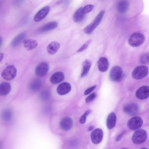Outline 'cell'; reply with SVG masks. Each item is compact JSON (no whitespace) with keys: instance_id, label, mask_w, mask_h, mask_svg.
Listing matches in <instances>:
<instances>
[{"instance_id":"cell-10","label":"cell","mask_w":149,"mask_h":149,"mask_svg":"<svg viewBox=\"0 0 149 149\" xmlns=\"http://www.w3.org/2000/svg\"><path fill=\"white\" fill-rule=\"evenodd\" d=\"M50 9V7L49 6H45L41 8L34 16V20L36 22H39L43 20L47 16Z\"/></svg>"},{"instance_id":"cell-28","label":"cell","mask_w":149,"mask_h":149,"mask_svg":"<svg viewBox=\"0 0 149 149\" xmlns=\"http://www.w3.org/2000/svg\"><path fill=\"white\" fill-rule=\"evenodd\" d=\"M2 118L5 120H10L12 116V113L11 110L9 109L5 110L2 113Z\"/></svg>"},{"instance_id":"cell-14","label":"cell","mask_w":149,"mask_h":149,"mask_svg":"<svg viewBox=\"0 0 149 149\" xmlns=\"http://www.w3.org/2000/svg\"><path fill=\"white\" fill-rule=\"evenodd\" d=\"M71 89V86L69 83L64 82L58 86L57 91L59 95H63L68 93Z\"/></svg>"},{"instance_id":"cell-4","label":"cell","mask_w":149,"mask_h":149,"mask_svg":"<svg viewBox=\"0 0 149 149\" xmlns=\"http://www.w3.org/2000/svg\"><path fill=\"white\" fill-rule=\"evenodd\" d=\"M148 70L144 65H140L136 67L133 70L132 75L133 78L136 79H140L145 77L148 74Z\"/></svg>"},{"instance_id":"cell-37","label":"cell","mask_w":149,"mask_h":149,"mask_svg":"<svg viewBox=\"0 0 149 149\" xmlns=\"http://www.w3.org/2000/svg\"><path fill=\"white\" fill-rule=\"evenodd\" d=\"M93 128L94 127L92 125H91L88 128V130L89 131H91L92 130H93Z\"/></svg>"},{"instance_id":"cell-13","label":"cell","mask_w":149,"mask_h":149,"mask_svg":"<svg viewBox=\"0 0 149 149\" xmlns=\"http://www.w3.org/2000/svg\"><path fill=\"white\" fill-rule=\"evenodd\" d=\"M73 124V120L71 118L68 117H65L61 120L60 126L62 130L67 131L71 129Z\"/></svg>"},{"instance_id":"cell-20","label":"cell","mask_w":149,"mask_h":149,"mask_svg":"<svg viewBox=\"0 0 149 149\" xmlns=\"http://www.w3.org/2000/svg\"><path fill=\"white\" fill-rule=\"evenodd\" d=\"M26 35V33L24 32H22L17 35L11 42V46L15 47L18 46L25 39Z\"/></svg>"},{"instance_id":"cell-17","label":"cell","mask_w":149,"mask_h":149,"mask_svg":"<svg viewBox=\"0 0 149 149\" xmlns=\"http://www.w3.org/2000/svg\"><path fill=\"white\" fill-rule=\"evenodd\" d=\"M24 47L28 50H31L35 49L38 46L37 41L34 40L25 39L23 42Z\"/></svg>"},{"instance_id":"cell-29","label":"cell","mask_w":149,"mask_h":149,"mask_svg":"<svg viewBox=\"0 0 149 149\" xmlns=\"http://www.w3.org/2000/svg\"><path fill=\"white\" fill-rule=\"evenodd\" d=\"M140 62L143 64L149 63V53L146 52L142 54L140 57Z\"/></svg>"},{"instance_id":"cell-40","label":"cell","mask_w":149,"mask_h":149,"mask_svg":"<svg viewBox=\"0 0 149 149\" xmlns=\"http://www.w3.org/2000/svg\"><path fill=\"white\" fill-rule=\"evenodd\" d=\"M125 149V148H123V149Z\"/></svg>"},{"instance_id":"cell-15","label":"cell","mask_w":149,"mask_h":149,"mask_svg":"<svg viewBox=\"0 0 149 149\" xmlns=\"http://www.w3.org/2000/svg\"><path fill=\"white\" fill-rule=\"evenodd\" d=\"M60 46V44L58 42L52 41L49 43L47 47V52L49 54L54 55L57 52Z\"/></svg>"},{"instance_id":"cell-30","label":"cell","mask_w":149,"mask_h":149,"mask_svg":"<svg viewBox=\"0 0 149 149\" xmlns=\"http://www.w3.org/2000/svg\"><path fill=\"white\" fill-rule=\"evenodd\" d=\"M91 112V110H88L81 116L79 119V122L83 124L86 122V117Z\"/></svg>"},{"instance_id":"cell-6","label":"cell","mask_w":149,"mask_h":149,"mask_svg":"<svg viewBox=\"0 0 149 149\" xmlns=\"http://www.w3.org/2000/svg\"><path fill=\"white\" fill-rule=\"evenodd\" d=\"M123 71L121 68L119 66H116L111 68L110 73V79L114 81H119L123 77Z\"/></svg>"},{"instance_id":"cell-7","label":"cell","mask_w":149,"mask_h":149,"mask_svg":"<svg viewBox=\"0 0 149 149\" xmlns=\"http://www.w3.org/2000/svg\"><path fill=\"white\" fill-rule=\"evenodd\" d=\"M143 124V121L141 117L135 116L129 120L127 125L130 129L132 130H135L140 128Z\"/></svg>"},{"instance_id":"cell-8","label":"cell","mask_w":149,"mask_h":149,"mask_svg":"<svg viewBox=\"0 0 149 149\" xmlns=\"http://www.w3.org/2000/svg\"><path fill=\"white\" fill-rule=\"evenodd\" d=\"M103 136L102 130L100 128L94 130L92 132L91 138L92 142L94 144H97L101 142Z\"/></svg>"},{"instance_id":"cell-39","label":"cell","mask_w":149,"mask_h":149,"mask_svg":"<svg viewBox=\"0 0 149 149\" xmlns=\"http://www.w3.org/2000/svg\"><path fill=\"white\" fill-rule=\"evenodd\" d=\"M140 149H148L147 148H141Z\"/></svg>"},{"instance_id":"cell-27","label":"cell","mask_w":149,"mask_h":149,"mask_svg":"<svg viewBox=\"0 0 149 149\" xmlns=\"http://www.w3.org/2000/svg\"><path fill=\"white\" fill-rule=\"evenodd\" d=\"M51 92L48 90H45L42 91L39 95V97L42 100L46 101L48 100L51 97Z\"/></svg>"},{"instance_id":"cell-24","label":"cell","mask_w":149,"mask_h":149,"mask_svg":"<svg viewBox=\"0 0 149 149\" xmlns=\"http://www.w3.org/2000/svg\"><path fill=\"white\" fill-rule=\"evenodd\" d=\"M58 24L56 21H52L42 26L40 29V31L42 32H47L56 28Z\"/></svg>"},{"instance_id":"cell-34","label":"cell","mask_w":149,"mask_h":149,"mask_svg":"<svg viewBox=\"0 0 149 149\" xmlns=\"http://www.w3.org/2000/svg\"><path fill=\"white\" fill-rule=\"evenodd\" d=\"M96 86L94 85L87 89L84 92V94L87 95L90 93L96 88Z\"/></svg>"},{"instance_id":"cell-9","label":"cell","mask_w":149,"mask_h":149,"mask_svg":"<svg viewBox=\"0 0 149 149\" xmlns=\"http://www.w3.org/2000/svg\"><path fill=\"white\" fill-rule=\"evenodd\" d=\"M49 66L48 63L45 62L40 63L36 68L35 72L36 74L39 77L45 76L49 70Z\"/></svg>"},{"instance_id":"cell-35","label":"cell","mask_w":149,"mask_h":149,"mask_svg":"<svg viewBox=\"0 0 149 149\" xmlns=\"http://www.w3.org/2000/svg\"><path fill=\"white\" fill-rule=\"evenodd\" d=\"M125 133V131L120 133L116 138V140L117 141H119L122 138Z\"/></svg>"},{"instance_id":"cell-19","label":"cell","mask_w":149,"mask_h":149,"mask_svg":"<svg viewBox=\"0 0 149 149\" xmlns=\"http://www.w3.org/2000/svg\"><path fill=\"white\" fill-rule=\"evenodd\" d=\"M85 14L83 11L82 7L79 8L73 15L74 21L76 23H79L82 22L85 18Z\"/></svg>"},{"instance_id":"cell-11","label":"cell","mask_w":149,"mask_h":149,"mask_svg":"<svg viewBox=\"0 0 149 149\" xmlns=\"http://www.w3.org/2000/svg\"><path fill=\"white\" fill-rule=\"evenodd\" d=\"M139 105L136 103H130L125 105L123 107L124 112L130 115H134L139 111Z\"/></svg>"},{"instance_id":"cell-26","label":"cell","mask_w":149,"mask_h":149,"mask_svg":"<svg viewBox=\"0 0 149 149\" xmlns=\"http://www.w3.org/2000/svg\"><path fill=\"white\" fill-rule=\"evenodd\" d=\"M91 66V61L88 59L85 60L82 63L83 71L81 77H83L88 74Z\"/></svg>"},{"instance_id":"cell-33","label":"cell","mask_w":149,"mask_h":149,"mask_svg":"<svg viewBox=\"0 0 149 149\" xmlns=\"http://www.w3.org/2000/svg\"><path fill=\"white\" fill-rule=\"evenodd\" d=\"M96 94L95 93H93L88 97L86 99V103H88L92 101L96 97Z\"/></svg>"},{"instance_id":"cell-23","label":"cell","mask_w":149,"mask_h":149,"mask_svg":"<svg viewBox=\"0 0 149 149\" xmlns=\"http://www.w3.org/2000/svg\"><path fill=\"white\" fill-rule=\"evenodd\" d=\"M11 89V86L8 82H4L1 84L0 85V95L5 96L8 95Z\"/></svg>"},{"instance_id":"cell-21","label":"cell","mask_w":149,"mask_h":149,"mask_svg":"<svg viewBox=\"0 0 149 149\" xmlns=\"http://www.w3.org/2000/svg\"><path fill=\"white\" fill-rule=\"evenodd\" d=\"M116 122V116L113 112L110 113L107 119L106 124L108 128L111 129L115 126Z\"/></svg>"},{"instance_id":"cell-31","label":"cell","mask_w":149,"mask_h":149,"mask_svg":"<svg viewBox=\"0 0 149 149\" xmlns=\"http://www.w3.org/2000/svg\"><path fill=\"white\" fill-rule=\"evenodd\" d=\"M91 40H89L85 43L77 51L78 52H80L84 51L88 47L91 42Z\"/></svg>"},{"instance_id":"cell-22","label":"cell","mask_w":149,"mask_h":149,"mask_svg":"<svg viewBox=\"0 0 149 149\" xmlns=\"http://www.w3.org/2000/svg\"><path fill=\"white\" fill-rule=\"evenodd\" d=\"M129 3L126 1H119L116 6L117 10L120 13H124L126 12L129 7Z\"/></svg>"},{"instance_id":"cell-5","label":"cell","mask_w":149,"mask_h":149,"mask_svg":"<svg viewBox=\"0 0 149 149\" xmlns=\"http://www.w3.org/2000/svg\"><path fill=\"white\" fill-rule=\"evenodd\" d=\"M17 70L13 65L8 66L3 71L1 75L3 78L7 81L13 79L16 76Z\"/></svg>"},{"instance_id":"cell-32","label":"cell","mask_w":149,"mask_h":149,"mask_svg":"<svg viewBox=\"0 0 149 149\" xmlns=\"http://www.w3.org/2000/svg\"><path fill=\"white\" fill-rule=\"evenodd\" d=\"M93 6L92 5H88L83 8L84 13L86 14L91 12L93 9Z\"/></svg>"},{"instance_id":"cell-2","label":"cell","mask_w":149,"mask_h":149,"mask_svg":"<svg viewBox=\"0 0 149 149\" xmlns=\"http://www.w3.org/2000/svg\"><path fill=\"white\" fill-rule=\"evenodd\" d=\"M104 13V10L100 12L92 22L85 28L84 31L86 33L90 34L93 32L100 22Z\"/></svg>"},{"instance_id":"cell-18","label":"cell","mask_w":149,"mask_h":149,"mask_svg":"<svg viewBox=\"0 0 149 149\" xmlns=\"http://www.w3.org/2000/svg\"><path fill=\"white\" fill-rule=\"evenodd\" d=\"M109 62L107 59L105 57H101L97 62V67L99 70L101 72H105L108 69Z\"/></svg>"},{"instance_id":"cell-1","label":"cell","mask_w":149,"mask_h":149,"mask_svg":"<svg viewBox=\"0 0 149 149\" xmlns=\"http://www.w3.org/2000/svg\"><path fill=\"white\" fill-rule=\"evenodd\" d=\"M145 40V37L143 34L140 32H136L130 36L128 42L130 46L137 47L143 44Z\"/></svg>"},{"instance_id":"cell-12","label":"cell","mask_w":149,"mask_h":149,"mask_svg":"<svg viewBox=\"0 0 149 149\" xmlns=\"http://www.w3.org/2000/svg\"><path fill=\"white\" fill-rule=\"evenodd\" d=\"M135 95L136 97L140 100H144L149 97V87L143 86L140 87L136 91Z\"/></svg>"},{"instance_id":"cell-25","label":"cell","mask_w":149,"mask_h":149,"mask_svg":"<svg viewBox=\"0 0 149 149\" xmlns=\"http://www.w3.org/2000/svg\"><path fill=\"white\" fill-rule=\"evenodd\" d=\"M42 85V82L40 80L35 79L30 83L29 86V89L32 91H37L40 89Z\"/></svg>"},{"instance_id":"cell-3","label":"cell","mask_w":149,"mask_h":149,"mask_svg":"<svg viewBox=\"0 0 149 149\" xmlns=\"http://www.w3.org/2000/svg\"><path fill=\"white\" fill-rule=\"evenodd\" d=\"M147 137V133L146 130L142 129H139L134 133L132 140L135 144H140L144 142Z\"/></svg>"},{"instance_id":"cell-38","label":"cell","mask_w":149,"mask_h":149,"mask_svg":"<svg viewBox=\"0 0 149 149\" xmlns=\"http://www.w3.org/2000/svg\"><path fill=\"white\" fill-rule=\"evenodd\" d=\"M0 45L1 46V45H2V42H3V39H2V38H1V37H0Z\"/></svg>"},{"instance_id":"cell-36","label":"cell","mask_w":149,"mask_h":149,"mask_svg":"<svg viewBox=\"0 0 149 149\" xmlns=\"http://www.w3.org/2000/svg\"><path fill=\"white\" fill-rule=\"evenodd\" d=\"M4 57V54L2 53L1 52L0 54V61H1L2 60Z\"/></svg>"},{"instance_id":"cell-16","label":"cell","mask_w":149,"mask_h":149,"mask_svg":"<svg viewBox=\"0 0 149 149\" xmlns=\"http://www.w3.org/2000/svg\"><path fill=\"white\" fill-rule=\"evenodd\" d=\"M64 79V75L61 72H57L53 74L50 77V82L54 84H58L62 81Z\"/></svg>"}]
</instances>
